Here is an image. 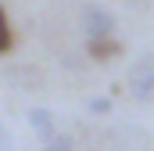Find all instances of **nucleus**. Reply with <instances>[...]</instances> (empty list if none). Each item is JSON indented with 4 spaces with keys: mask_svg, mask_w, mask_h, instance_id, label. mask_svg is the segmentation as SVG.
<instances>
[{
    "mask_svg": "<svg viewBox=\"0 0 154 151\" xmlns=\"http://www.w3.org/2000/svg\"><path fill=\"white\" fill-rule=\"evenodd\" d=\"M129 94L136 101H154V54H140L133 65H129Z\"/></svg>",
    "mask_w": 154,
    "mask_h": 151,
    "instance_id": "1",
    "label": "nucleus"
},
{
    "mask_svg": "<svg viewBox=\"0 0 154 151\" xmlns=\"http://www.w3.org/2000/svg\"><path fill=\"white\" fill-rule=\"evenodd\" d=\"M82 33L86 40H100V36H111L115 33V14L100 4H86L82 7Z\"/></svg>",
    "mask_w": 154,
    "mask_h": 151,
    "instance_id": "2",
    "label": "nucleus"
},
{
    "mask_svg": "<svg viewBox=\"0 0 154 151\" xmlns=\"http://www.w3.org/2000/svg\"><path fill=\"white\" fill-rule=\"evenodd\" d=\"M29 126H36V133L43 137V140H54V137H57L54 115L47 112V108H32V112H29Z\"/></svg>",
    "mask_w": 154,
    "mask_h": 151,
    "instance_id": "3",
    "label": "nucleus"
},
{
    "mask_svg": "<svg viewBox=\"0 0 154 151\" xmlns=\"http://www.w3.org/2000/svg\"><path fill=\"white\" fill-rule=\"evenodd\" d=\"M90 58H97V61H108V58H115L118 54V43L115 40H108V36H100V40H90Z\"/></svg>",
    "mask_w": 154,
    "mask_h": 151,
    "instance_id": "4",
    "label": "nucleus"
},
{
    "mask_svg": "<svg viewBox=\"0 0 154 151\" xmlns=\"http://www.w3.org/2000/svg\"><path fill=\"white\" fill-rule=\"evenodd\" d=\"M4 50H11V25H7V14H4V7H0V54Z\"/></svg>",
    "mask_w": 154,
    "mask_h": 151,
    "instance_id": "5",
    "label": "nucleus"
},
{
    "mask_svg": "<svg viewBox=\"0 0 154 151\" xmlns=\"http://www.w3.org/2000/svg\"><path fill=\"white\" fill-rule=\"evenodd\" d=\"M90 112L93 115H108L111 112V101H108V97H93V101H90Z\"/></svg>",
    "mask_w": 154,
    "mask_h": 151,
    "instance_id": "6",
    "label": "nucleus"
},
{
    "mask_svg": "<svg viewBox=\"0 0 154 151\" xmlns=\"http://www.w3.org/2000/svg\"><path fill=\"white\" fill-rule=\"evenodd\" d=\"M43 151H72V140L68 137H54V140H47Z\"/></svg>",
    "mask_w": 154,
    "mask_h": 151,
    "instance_id": "7",
    "label": "nucleus"
},
{
    "mask_svg": "<svg viewBox=\"0 0 154 151\" xmlns=\"http://www.w3.org/2000/svg\"><path fill=\"white\" fill-rule=\"evenodd\" d=\"M0 151H14V140H11V130L0 126Z\"/></svg>",
    "mask_w": 154,
    "mask_h": 151,
    "instance_id": "8",
    "label": "nucleus"
}]
</instances>
